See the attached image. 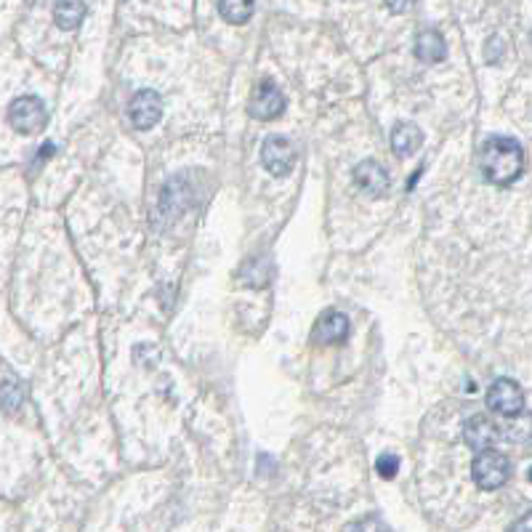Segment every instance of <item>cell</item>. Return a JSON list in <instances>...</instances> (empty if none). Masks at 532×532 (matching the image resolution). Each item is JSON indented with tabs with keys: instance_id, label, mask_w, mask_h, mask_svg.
Returning <instances> with one entry per match:
<instances>
[{
	"instance_id": "1",
	"label": "cell",
	"mask_w": 532,
	"mask_h": 532,
	"mask_svg": "<svg viewBox=\"0 0 532 532\" xmlns=\"http://www.w3.org/2000/svg\"><path fill=\"white\" fill-rule=\"evenodd\" d=\"M524 171V150L519 142L505 136H492L482 147V173L495 187L513 184Z\"/></svg>"
},
{
	"instance_id": "2",
	"label": "cell",
	"mask_w": 532,
	"mask_h": 532,
	"mask_svg": "<svg viewBox=\"0 0 532 532\" xmlns=\"http://www.w3.org/2000/svg\"><path fill=\"white\" fill-rule=\"evenodd\" d=\"M471 476L476 482V487L482 490H497L508 482L511 476V463L503 452H497L495 447L482 450L474 463H471Z\"/></svg>"
},
{
	"instance_id": "3",
	"label": "cell",
	"mask_w": 532,
	"mask_h": 532,
	"mask_svg": "<svg viewBox=\"0 0 532 532\" xmlns=\"http://www.w3.org/2000/svg\"><path fill=\"white\" fill-rule=\"evenodd\" d=\"M9 123L17 134H38L49 123V110L38 96H19L9 107Z\"/></svg>"
},
{
	"instance_id": "4",
	"label": "cell",
	"mask_w": 532,
	"mask_h": 532,
	"mask_svg": "<svg viewBox=\"0 0 532 532\" xmlns=\"http://www.w3.org/2000/svg\"><path fill=\"white\" fill-rule=\"evenodd\" d=\"M487 405L492 412L511 418L519 415L524 410V391L516 381L511 378H497L490 389H487Z\"/></svg>"
},
{
	"instance_id": "5",
	"label": "cell",
	"mask_w": 532,
	"mask_h": 532,
	"mask_svg": "<svg viewBox=\"0 0 532 532\" xmlns=\"http://www.w3.org/2000/svg\"><path fill=\"white\" fill-rule=\"evenodd\" d=\"M248 112L256 120H274L285 112V94L272 81H261L251 96Z\"/></svg>"
},
{
	"instance_id": "6",
	"label": "cell",
	"mask_w": 532,
	"mask_h": 532,
	"mask_svg": "<svg viewBox=\"0 0 532 532\" xmlns=\"http://www.w3.org/2000/svg\"><path fill=\"white\" fill-rule=\"evenodd\" d=\"M128 118L136 128L150 131L160 123L163 118V96L152 89H144L139 94H134L131 104H128Z\"/></svg>"
},
{
	"instance_id": "7",
	"label": "cell",
	"mask_w": 532,
	"mask_h": 532,
	"mask_svg": "<svg viewBox=\"0 0 532 532\" xmlns=\"http://www.w3.org/2000/svg\"><path fill=\"white\" fill-rule=\"evenodd\" d=\"M261 163L272 176H288L296 163V150L285 136H266L261 144Z\"/></svg>"
},
{
	"instance_id": "8",
	"label": "cell",
	"mask_w": 532,
	"mask_h": 532,
	"mask_svg": "<svg viewBox=\"0 0 532 532\" xmlns=\"http://www.w3.org/2000/svg\"><path fill=\"white\" fill-rule=\"evenodd\" d=\"M463 439L471 450L482 452V450H490L495 447L497 442H503V434H500V423H495L492 418L487 415H474L466 420L463 426Z\"/></svg>"
},
{
	"instance_id": "9",
	"label": "cell",
	"mask_w": 532,
	"mask_h": 532,
	"mask_svg": "<svg viewBox=\"0 0 532 532\" xmlns=\"http://www.w3.org/2000/svg\"><path fill=\"white\" fill-rule=\"evenodd\" d=\"M192 203V189L187 184L184 176H173L168 179V184L163 187V195H160V211L168 221L179 219Z\"/></svg>"
},
{
	"instance_id": "10",
	"label": "cell",
	"mask_w": 532,
	"mask_h": 532,
	"mask_svg": "<svg viewBox=\"0 0 532 532\" xmlns=\"http://www.w3.org/2000/svg\"><path fill=\"white\" fill-rule=\"evenodd\" d=\"M349 335V317L341 312H325L320 314V320L312 328V341L320 346H333V343H343Z\"/></svg>"
},
{
	"instance_id": "11",
	"label": "cell",
	"mask_w": 532,
	"mask_h": 532,
	"mask_svg": "<svg viewBox=\"0 0 532 532\" xmlns=\"http://www.w3.org/2000/svg\"><path fill=\"white\" fill-rule=\"evenodd\" d=\"M354 181H357V187H359L365 195H370V197H383V195L389 192V187H391V179H389L386 168H381L375 160L359 163L357 171H354Z\"/></svg>"
},
{
	"instance_id": "12",
	"label": "cell",
	"mask_w": 532,
	"mask_h": 532,
	"mask_svg": "<svg viewBox=\"0 0 532 532\" xmlns=\"http://www.w3.org/2000/svg\"><path fill=\"white\" fill-rule=\"evenodd\" d=\"M415 57L426 65H436L447 57V46L444 38L436 30H423L415 38Z\"/></svg>"
},
{
	"instance_id": "13",
	"label": "cell",
	"mask_w": 532,
	"mask_h": 532,
	"mask_svg": "<svg viewBox=\"0 0 532 532\" xmlns=\"http://www.w3.org/2000/svg\"><path fill=\"white\" fill-rule=\"evenodd\" d=\"M420 142H423V134H420V128H418L415 123H399V126L391 131V150H394L397 158H410V155H415L418 147H420Z\"/></svg>"
},
{
	"instance_id": "14",
	"label": "cell",
	"mask_w": 532,
	"mask_h": 532,
	"mask_svg": "<svg viewBox=\"0 0 532 532\" xmlns=\"http://www.w3.org/2000/svg\"><path fill=\"white\" fill-rule=\"evenodd\" d=\"M83 19H86V4H83V0H59L57 9H54V22L65 33L78 30Z\"/></svg>"
},
{
	"instance_id": "15",
	"label": "cell",
	"mask_w": 532,
	"mask_h": 532,
	"mask_svg": "<svg viewBox=\"0 0 532 532\" xmlns=\"http://www.w3.org/2000/svg\"><path fill=\"white\" fill-rule=\"evenodd\" d=\"M219 14L229 25H245L253 17V0H219Z\"/></svg>"
},
{
	"instance_id": "16",
	"label": "cell",
	"mask_w": 532,
	"mask_h": 532,
	"mask_svg": "<svg viewBox=\"0 0 532 532\" xmlns=\"http://www.w3.org/2000/svg\"><path fill=\"white\" fill-rule=\"evenodd\" d=\"M243 282L251 285V288H266V282L272 280V266L266 261V256H256L245 264L243 269Z\"/></svg>"
},
{
	"instance_id": "17",
	"label": "cell",
	"mask_w": 532,
	"mask_h": 532,
	"mask_svg": "<svg viewBox=\"0 0 532 532\" xmlns=\"http://www.w3.org/2000/svg\"><path fill=\"white\" fill-rule=\"evenodd\" d=\"M25 402V386L22 383H14V381H6L0 386V412H17Z\"/></svg>"
},
{
	"instance_id": "18",
	"label": "cell",
	"mask_w": 532,
	"mask_h": 532,
	"mask_svg": "<svg viewBox=\"0 0 532 532\" xmlns=\"http://www.w3.org/2000/svg\"><path fill=\"white\" fill-rule=\"evenodd\" d=\"M346 532H391V529L386 527V521H383L381 516L370 513V516H362L359 521L349 524Z\"/></svg>"
},
{
	"instance_id": "19",
	"label": "cell",
	"mask_w": 532,
	"mask_h": 532,
	"mask_svg": "<svg viewBox=\"0 0 532 532\" xmlns=\"http://www.w3.org/2000/svg\"><path fill=\"white\" fill-rule=\"evenodd\" d=\"M375 471H378V476H383V479H394L397 471H399V458L391 455V452L381 455V458L375 460Z\"/></svg>"
},
{
	"instance_id": "20",
	"label": "cell",
	"mask_w": 532,
	"mask_h": 532,
	"mask_svg": "<svg viewBox=\"0 0 532 532\" xmlns=\"http://www.w3.org/2000/svg\"><path fill=\"white\" fill-rule=\"evenodd\" d=\"M386 6L391 14H407L415 6V0H386Z\"/></svg>"
},
{
	"instance_id": "21",
	"label": "cell",
	"mask_w": 532,
	"mask_h": 532,
	"mask_svg": "<svg viewBox=\"0 0 532 532\" xmlns=\"http://www.w3.org/2000/svg\"><path fill=\"white\" fill-rule=\"evenodd\" d=\"M508 532H532V511L529 513H524L521 519H516L513 524H511V529Z\"/></svg>"
},
{
	"instance_id": "22",
	"label": "cell",
	"mask_w": 532,
	"mask_h": 532,
	"mask_svg": "<svg viewBox=\"0 0 532 532\" xmlns=\"http://www.w3.org/2000/svg\"><path fill=\"white\" fill-rule=\"evenodd\" d=\"M500 51H503V43H500V38H492V41L487 43V62H497Z\"/></svg>"
},
{
	"instance_id": "23",
	"label": "cell",
	"mask_w": 532,
	"mask_h": 532,
	"mask_svg": "<svg viewBox=\"0 0 532 532\" xmlns=\"http://www.w3.org/2000/svg\"><path fill=\"white\" fill-rule=\"evenodd\" d=\"M527 479H529V482H532V468H529V471H527Z\"/></svg>"
}]
</instances>
